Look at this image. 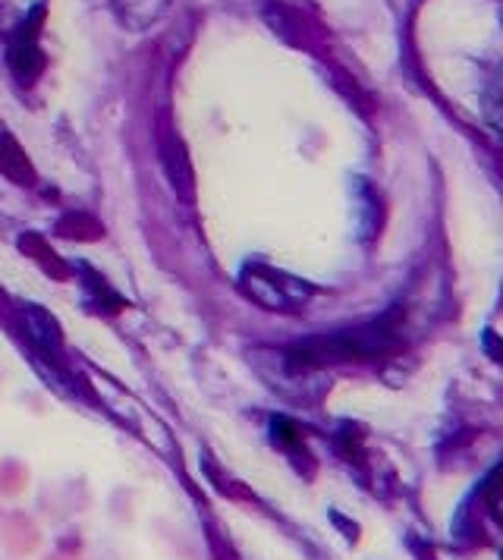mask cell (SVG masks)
<instances>
[{
	"mask_svg": "<svg viewBox=\"0 0 503 560\" xmlns=\"http://www.w3.org/2000/svg\"><path fill=\"white\" fill-rule=\"evenodd\" d=\"M397 340V322L394 315L377 318L365 328L330 334V337H312L290 350L296 365H325V362H347V359H375L377 353L390 350Z\"/></svg>",
	"mask_w": 503,
	"mask_h": 560,
	"instance_id": "1",
	"label": "cell"
},
{
	"mask_svg": "<svg viewBox=\"0 0 503 560\" xmlns=\"http://www.w3.org/2000/svg\"><path fill=\"white\" fill-rule=\"evenodd\" d=\"M239 290L268 312H296L315 296V287L308 280L261 261H252L239 271Z\"/></svg>",
	"mask_w": 503,
	"mask_h": 560,
	"instance_id": "2",
	"label": "cell"
},
{
	"mask_svg": "<svg viewBox=\"0 0 503 560\" xmlns=\"http://www.w3.org/2000/svg\"><path fill=\"white\" fill-rule=\"evenodd\" d=\"M45 16H48V7L45 0H35V7L25 13V20L16 26L13 38H10V51H7V63L13 70V77L20 82H35V79L45 73V63L48 57L42 51V26H45Z\"/></svg>",
	"mask_w": 503,
	"mask_h": 560,
	"instance_id": "3",
	"label": "cell"
},
{
	"mask_svg": "<svg viewBox=\"0 0 503 560\" xmlns=\"http://www.w3.org/2000/svg\"><path fill=\"white\" fill-rule=\"evenodd\" d=\"M161 161H164V171L171 177V186L176 189V196H183L186 202L196 199V174H192V161L186 154V145L179 142V136L174 132H164L161 136Z\"/></svg>",
	"mask_w": 503,
	"mask_h": 560,
	"instance_id": "4",
	"label": "cell"
},
{
	"mask_svg": "<svg viewBox=\"0 0 503 560\" xmlns=\"http://www.w3.org/2000/svg\"><path fill=\"white\" fill-rule=\"evenodd\" d=\"M171 3L174 0H110V13L126 32H149L171 13Z\"/></svg>",
	"mask_w": 503,
	"mask_h": 560,
	"instance_id": "5",
	"label": "cell"
},
{
	"mask_svg": "<svg viewBox=\"0 0 503 560\" xmlns=\"http://www.w3.org/2000/svg\"><path fill=\"white\" fill-rule=\"evenodd\" d=\"M23 325H25V331H28V337H32V343H35L42 353L57 357V353L63 350V328H60V322H57L45 306H38V303H25Z\"/></svg>",
	"mask_w": 503,
	"mask_h": 560,
	"instance_id": "6",
	"label": "cell"
},
{
	"mask_svg": "<svg viewBox=\"0 0 503 560\" xmlns=\"http://www.w3.org/2000/svg\"><path fill=\"white\" fill-rule=\"evenodd\" d=\"M0 174L10 183H16V186H32L38 179L25 149L16 142V136L7 132V129H0Z\"/></svg>",
	"mask_w": 503,
	"mask_h": 560,
	"instance_id": "7",
	"label": "cell"
},
{
	"mask_svg": "<svg viewBox=\"0 0 503 560\" xmlns=\"http://www.w3.org/2000/svg\"><path fill=\"white\" fill-rule=\"evenodd\" d=\"M20 249H23V253L54 280H70V265L50 249L45 236H38V233H25V236H20Z\"/></svg>",
	"mask_w": 503,
	"mask_h": 560,
	"instance_id": "8",
	"label": "cell"
},
{
	"mask_svg": "<svg viewBox=\"0 0 503 560\" xmlns=\"http://www.w3.org/2000/svg\"><path fill=\"white\" fill-rule=\"evenodd\" d=\"M57 233L63 240H75V243H95V240L104 236V224L95 221L92 214H85V211H70V214H63L57 221Z\"/></svg>",
	"mask_w": 503,
	"mask_h": 560,
	"instance_id": "9",
	"label": "cell"
},
{
	"mask_svg": "<svg viewBox=\"0 0 503 560\" xmlns=\"http://www.w3.org/2000/svg\"><path fill=\"white\" fill-rule=\"evenodd\" d=\"M79 271L85 275L82 283H85V290H89V303H92V306H98V308L104 306L107 312H120V308L126 306L124 296H120V293H114V290L107 287V280L101 278V275H95L89 265H79Z\"/></svg>",
	"mask_w": 503,
	"mask_h": 560,
	"instance_id": "10",
	"label": "cell"
},
{
	"mask_svg": "<svg viewBox=\"0 0 503 560\" xmlns=\"http://www.w3.org/2000/svg\"><path fill=\"white\" fill-rule=\"evenodd\" d=\"M271 438H274V444L290 447V444L300 441V425L293 419H286V416H277L274 422H271Z\"/></svg>",
	"mask_w": 503,
	"mask_h": 560,
	"instance_id": "11",
	"label": "cell"
}]
</instances>
